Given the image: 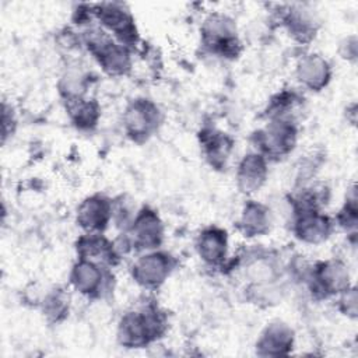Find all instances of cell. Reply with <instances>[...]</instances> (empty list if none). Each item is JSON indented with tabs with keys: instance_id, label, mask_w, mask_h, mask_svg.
<instances>
[{
	"instance_id": "9",
	"label": "cell",
	"mask_w": 358,
	"mask_h": 358,
	"mask_svg": "<svg viewBox=\"0 0 358 358\" xmlns=\"http://www.w3.org/2000/svg\"><path fill=\"white\" fill-rule=\"evenodd\" d=\"M101 271L92 262H80L71 274L74 287L84 294L96 291L101 287Z\"/></svg>"
},
{
	"instance_id": "12",
	"label": "cell",
	"mask_w": 358,
	"mask_h": 358,
	"mask_svg": "<svg viewBox=\"0 0 358 358\" xmlns=\"http://www.w3.org/2000/svg\"><path fill=\"white\" fill-rule=\"evenodd\" d=\"M320 280L323 282V287H326L330 291H338L347 287L348 274L345 273L344 267L338 263L324 264V267L320 271Z\"/></svg>"
},
{
	"instance_id": "6",
	"label": "cell",
	"mask_w": 358,
	"mask_h": 358,
	"mask_svg": "<svg viewBox=\"0 0 358 358\" xmlns=\"http://www.w3.org/2000/svg\"><path fill=\"white\" fill-rule=\"evenodd\" d=\"M299 80L310 88H320L329 77L327 63L316 55L305 57L298 67Z\"/></svg>"
},
{
	"instance_id": "7",
	"label": "cell",
	"mask_w": 358,
	"mask_h": 358,
	"mask_svg": "<svg viewBox=\"0 0 358 358\" xmlns=\"http://www.w3.org/2000/svg\"><path fill=\"white\" fill-rule=\"evenodd\" d=\"M227 239L220 229H207L199 239L200 256L208 263H217L225 256Z\"/></svg>"
},
{
	"instance_id": "1",
	"label": "cell",
	"mask_w": 358,
	"mask_h": 358,
	"mask_svg": "<svg viewBox=\"0 0 358 358\" xmlns=\"http://www.w3.org/2000/svg\"><path fill=\"white\" fill-rule=\"evenodd\" d=\"M169 260L161 253L141 257L134 266V277L144 285H158L169 273Z\"/></svg>"
},
{
	"instance_id": "13",
	"label": "cell",
	"mask_w": 358,
	"mask_h": 358,
	"mask_svg": "<svg viewBox=\"0 0 358 358\" xmlns=\"http://www.w3.org/2000/svg\"><path fill=\"white\" fill-rule=\"evenodd\" d=\"M242 225L245 228V232H249V234L263 232L267 227L266 210L259 204H249L245 208V213L242 217Z\"/></svg>"
},
{
	"instance_id": "4",
	"label": "cell",
	"mask_w": 358,
	"mask_h": 358,
	"mask_svg": "<svg viewBox=\"0 0 358 358\" xmlns=\"http://www.w3.org/2000/svg\"><path fill=\"white\" fill-rule=\"evenodd\" d=\"M109 217V206L101 197L85 200L78 210V220L87 229H101Z\"/></svg>"
},
{
	"instance_id": "10",
	"label": "cell",
	"mask_w": 358,
	"mask_h": 358,
	"mask_svg": "<svg viewBox=\"0 0 358 358\" xmlns=\"http://www.w3.org/2000/svg\"><path fill=\"white\" fill-rule=\"evenodd\" d=\"M291 344V331L282 326L281 323H277L274 326H270L267 329L266 334L260 340V347L266 350V354H282L285 348H288Z\"/></svg>"
},
{
	"instance_id": "3",
	"label": "cell",
	"mask_w": 358,
	"mask_h": 358,
	"mask_svg": "<svg viewBox=\"0 0 358 358\" xmlns=\"http://www.w3.org/2000/svg\"><path fill=\"white\" fill-rule=\"evenodd\" d=\"M266 175V165L260 155L250 154L243 158L238 171V180L245 192H253L257 189Z\"/></svg>"
},
{
	"instance_id": "5",
	"label": "cell",
	"mask_w": 358,
	"mask_h": 358,
	"mask_svg": "<svg viewBox=\"0 0 358 358\" xmlns=\"http://www.w3.org/2000/svg\"><path fill=\"white\" fill-rule=\"evenodd\" d=\"M330 224L326 217L313 211L303 213L296 222V234L301 239L308 242H320L326 239Z\"/></svg>"
},
{
	"instance_id": "8",
	"label": "cell",
	"mask_w": 358,
	"mask_h": 358,
	"mask_svg": "<svg viewBox=\"0 0 358 358\" xmlns=\"http://www.w3.org/2000/svg\"><path fill=\"white\" fill-rule=\"evenodd\" d=\"M134 235L136 241L145 248L158 245L161 239V225L158 218L151 211H144L136 221Z\"/></svg>"
},
{
	"instance_id": "2",
	"label": "cell",
	"mask_w": 358,
	"mask_h": 358,
	"mask_svg": "<svg viewBox=\"0 0 358 358\" xmlns=\"http://www.w3.org/2000/svg\"><path fill=\"white\" fill-rule=\"evenodd\" d=\"M295 131L288 122H275L262 134V144L270 154H282L294 144Z\"/></svg>"
},
{
	"instance_id": "11",
	"label": "cell",
	"mask_w": 358,
	"mask_h": 358,
	"mask_svg": "<svg viewBox=\"0 0 358 358\" xmlns=\"http://www.w3.org/2000/svg\"><path fill=\"white\" fill-rule=\"evenodd\" d=\"M154 110L145 103L133 105L126 115V124L131 134H145L152 126Z\"/></svg>"
}]
</instances>
